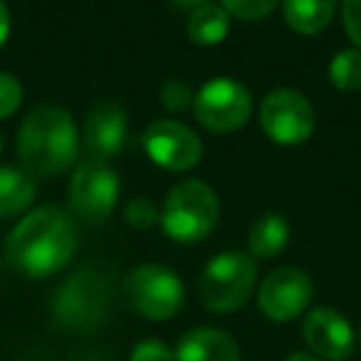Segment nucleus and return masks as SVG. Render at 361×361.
<instances>
[{"label":"nucleus","mask_w":361,"mask_h":361,"mask_svg":"<svg viewBox=\"0 0 361 361\" xmlns=\"http://www.w3.org/2000/svg\"><path fill=\"white\" fill-rule=\"evenodd\" d=\"M193 111L201 126L226 134L247 124L252 114V94L231 77H213L193 94Z\"/></svg>","instance_id":"1a4fd4ad"},{"label":"nucleus","mask_w":361,"mask_h":361,"mask_svg":"<svg viewBox=\"0 0 361 361\" xmlns=\"http://www.w3.org/2000/svg\"><path fill=\"white\" fill-rule=\"evenodd\" d=\"M223 8H226L231 18L257 23V20H262V18L270 16V13H275L277 3L275 0H226Z\"/></svg>","instance_id":"aec40b11"},{"label":"nucleus","mask_w":361,"mask_h":361,"mask_svg":"<svg viewBox=\"0 0 361 361\" xmlns=\"http://www.w3.org/2000/svg\"><path fill=\"white\" fill-rule=\"evenodd\" d=\"M285 361H319V359L312 356V354H307V351H295V354H290Z\"/></svg>","instance_id":"bb28decb"},{"label":"nucleus","mask_w":361,"mask_h":361,"mask_svg":"<svg viewBox=\"0 0 361 361\" xmlns=\"http://www.w3.org/2000/svg\"><path fill=\"white\" fill-rule=\"evenodd\" d=\"M302 334L312 356L319 361H344L354 351V329L344 314L329 307L312 310L302 324Z\"/></svg>","instance_id":"ddd939ff"},{"label":"nucleus","mask_w":361,"mask_h":361,"mask_svg":"<svg viewBox=\"0 0 361 361\" xmlns=\"http://www.w3.org/2000/svg\"><path fill=\"white\" fill-rule=\"evenodd\" d=\"M287 25L302 35H317L331 23L336 6L331 0H290L282 6Z\"/></svg>","instance_id":"a211bd4d"},{"label":"nucleus","mask_w":361,"mask_h":361,"mask_svg":"<svg viewBox=\"0 0 361 361\" xmlns=\"http://www.w3.org/2000/svg\"><path fill=\"white\" fill-rule=\"evenodd\" d=\"M287 243H290V226L277 213H265L257 218L250 228V235H247L250 255L260 257V260H270V257L280 255L287 247Z\"/></svg>","instance_id":"f3484780"},{"label":"nucleus","mask_w":361,"mask_h":361,"mask_svg":"<svg viewBox=\"0 0 361 361\" xmlns=\"http://www.w3.org/2000/svg\"><path fill=\"white\" fill-rule=\"evenodd\" d=\"M312 300V280L300 267H277L267 272L257 287V307L272 322H290L307 310Z\"/></svg>","instance_id":"9b49d317"},{"label":"nucleus","mask_w":361,"mask_h":361,"mask_svg":"<svg viewBox=\"0 0 361 361\" xmlns=\"http://www.w3.org/2000/svg\"><path fill=\"white\" fill-rule=\"evenodd\" d=\"M257 282V265L240 250L218 252L201 272L198 295L211 312H235L247 305Z\"/></svg>","instance_id":"20e7f679"},{"label":"nucleus","mask_w":361,"mask_h":361,"mask_svg":"<svg viewBox=\"0 0 361 361\" xmlns=\"http://www.w3.org/2000/svg\"><path fill=\"white\" fill-rule=\"evenodd\" d=\"M109 280L94 267L75 272L60 285L52 300V314L70 329H92L99 324L109 307Z\"/></svg>","instance_id":"423d86ee"},{"label":"nucleus","mask_w":361,"mask_h":361,"mask_svg":"<svg viewBox=\"0 0 361 361\" xmlns=\"http://www.w3.org/2000/svg\"><path fill=\"white\" fill-rule=\"evenodd\" d=\"M161 104L169 111H186L188 106H193V92L183 80H169L161 87Z\"/></svg>","instance_id":"4be33fe9"},{"label":"nucleus","mask_w":361,"mask_h":361,"mask_svg":"<svg viewBox=\"0 0 361 361\" xmlns=\"http://www.w3.org/2000/svg\"><path fill=\"white\" fill-rule=\"evenodd\" d=\"M144 151L161 169L188 171L201 164L203 141L191 126L173 119H159L146 126Z\"/></svg>","instance_id":"9d476101"},{"label":"nucleus","mask_w":361,"mask_h":361,"mask_svg":"<svg viewBox=\"0 0 361 361\" xmlns=\"http://www.w3.org/2000/svg\"><path fill=\"white\" fill-rule=\"evenodd\" d=\"M16 144L23 169L35 178L65 173L77 164L80 156V134L75 119L65 106L55 102H42L27 111Z\"/></svg>","instance_id":"f03ea898"},{"label":"nucleus","mask_w":361,"mask_h":361,"mask_svg":"<svg viewBox=\"0 0 361 361\" xmlns=\"http://www.w3.org/2000/svg\"><path fill=\"white\" fill-rule=\"evenodd\" d=\"M129 116L121 102L104 97L92 104L85 119V144L90 151V159L109 161L121 151L129 129Z\"/></svg>","instance_id":"f8f14e48"},{"label":"nucleus","mask_w":361,"mask_h":361,"mask_svg":"<svg viewBox=\"0 0 361 361\" xmlns=\"http://www.w3.org/2000/svg\"><path fill=\"white\" fill-rule=\"evenodd\" d=\"M221 216L218 196L206 180H180L169 191L161 211V228L176 243H201Z\"/></svg>","instance_id":"7ed1b4c3"},{"label":"nucleus","mask_w":361,"mask_h":361,"mask_svg":"<svg viewBox=\"0 0 361 361\" xmlns=\"http://www.w3.org/2000/svg\"><path fill=\"white\" fill-rule=\"evenodd\" d=\"M72 216L87 226H102L119 201V176L106 161L85 159L77 164L67 188Z\"/></svg>","instance_id":"39448f33"},{"label":"nucleus","mask_w":361,"mask_h":361,"mask_svg":"<svg viewBox=\"0 0 361 361\" xmlns=\"http://www.w3.org/2000/svg\"><path fill=\"white\" fill-rule=\"evenodd\" d=\"M188 37L198 47L221 45L231 32V16L223 3H196L188 16Z\"/></svg>","instance_id":"dca6fc26"},{"label":"nucleus","mask_w":361,"mask_h":361,"mask_svg":"<svg viewBox=\"0 0 361 361\" xmlns=\"http://www.w3.org/2000/svg\"><path fill=\"white\" fill-rule=\"evenodd\" d=\"M124 218H126V223H129V226L136 228V231H149V228H154L156 223L161 221V213H159V208L149 201V198L136 196V198H131V201L126 203Z\"/></svg>","instance_id":"412c9836"},{"label":"nucleus","mask_w":361,"mask_h":361,"mask_svg":"<svg viewBox=\"0 0 361 361\" xmlns=\"http://www.w3.org/2000/svg\"><path fill=\"white\" fill-rule=\"evenodd\" d=\"M126 297L136 314L164 322L178 314L186 292L173 270L161 265H141L126 277Z\"/></svg>","instance_id":"0eeeda50"},{"label":"nucleus","mask_w":361,"mask_h":361,"mask_svg":"<svg viewBox=\"0 0 361 361\" xmlns=\"http://www.w3.org/2000/svg\"><path fill=\"white\" fill-rule=\"evenodd\" d=\"M173 354L176 361H240L235 339L213 326H198L183 334Z\"/></svg>","instance_id":"4468645a"},{"label":"nucleus","mask_w":361,"mask_h":361,"mask_svg":"<svg viewBox=\"0 0 361 361\" xmlns=\"http://www.w3.org/2000/svg\"><path fill=\"white\" fill-rule=\"evenodd\" d=\"M341 23L356 47H361V0H346L341 6Z\"/></svg>","instance_id":"393cba45"},{"label":"nucleus","mask_w":361,"mask_h":361,"mask_svg":"<svg viewBox=\"0 0 361 361\" xmlns=\"http://www.w3.org/2000/svg\"><path fill=\"white\" fill-rule=\"evenodd\" d=\"M312 102L297 90H272L260 104V129L280 146H300L314 134Z\"/></svg>","instance_id":"6e6552de"},{"label":"nucleus","mask_w":361,"mask_h":361,"mask_svg":"<svg viewBox=\"0 0 361 361\" xmlns=\"http://www.w3.org/2000/svg\"><path fill=\"white\" fill-rule=\"evenodd\" d=\"M23 104V85L11 72H0V119L16 114Z\"/></svg>","instance_id":"5701e85b"},{"label":"nucleus","mask_w":361,"mask_h":361,"mask_svg":"<svg viewBox=\"0 0 361 361\" xmlns=\"http://www.w3.org/2000/svg\"><path fill=\"white\" fill-rule=\"evenodd\" d=\"M0 151H3V136H0Z\"/></svg>","instance_id":"cd10ccee"},{"label":"nucleus","mask_w":361,"mask_h":361,"mask_svg":"<svg viewBox=\"0 0 361 361\" xmlns=\"http://www.w3.org/2000/svg\"><path fill=\"white\" fill-rule=\"evenodd\" d=\"M11 35V11H8L6 3H0V47Z\"/></svg>","instance_id":"a878e982"},{"label":"nucleus","mask_w":361,"mask_h":361,"mask_svg":"<svg viewBox=\"0 0 361 361\" xmlns=\"http://www.w3.org/2000/svg\"><path fill=\"white\" fill-rule=\"evenodd\" d=\"M131 361H176V354L164 344V341L144 339L134 346Z\"/></svg>","instance_id":"b1692460"},{"label":"nucleus","mask_w":361,"mask_h":361,"mask_svg":"<svg viewBox=\"0 0 361 361\" xmlns=\"http://www.w3.org/2000/svg\"><path fill=\"white\" fill-rule=\"evenodd\" d=\"M37 196V180L23 166H0V218L27 211Z\"/></svg>","instance_id":"2eb2a0df"},{"label":"nucleus","mask_w":361,"mask_h":361,"mask_svg":"<svg viewBox=\"0 0 361 361\" xmlns=\"http://www.w3.org/2000/svg\"><path fill=\"white\" fill-rule=\"evenodd\" d=\"M329 80L339 92L361 90V50H341L329 65Z\"/></svg>","instance_id":"6ab92c4d"},{"label":"nucleus","mask_w":361,"mask_h":361,"mask_svg":"<svg viewBox=\"0 0 361 361\" xmlns=\"http://www.w3.org/2000/svg\"><path fill=\"white\" fill-rule=\"evenodd\" d=\"M80 245L72 213L60 206H40L20 218L6 240V257L25 277H50L67 267Z\"/></svg>","instance_id":"f257e3e1"}]
</instances>
